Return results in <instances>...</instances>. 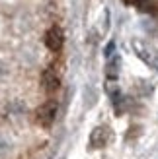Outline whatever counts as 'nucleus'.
I'll return each mask as SVG.
<instances>
[{
	"mask_svg": "<svg viewBox=\"0 0 158 159\" xmlns=\"http://www.w3.org/2000/svg\"><path fill=\"white\" fill-rule=\"evenodd\" d=\"M62 45H65V33L59 25H53L47 29L45 33V47L49 49L51 52H61Z\"/></svg>",
	"mask_w": 158,
	"mask_h": 159,
	"instance_id": "2",
	"label": "nucleus"
},
{
	"mask_svg": "<svg viewBox=\"0 0 158 159\" xmlns=\"http://www.w3.org/2000/svg\"><path fill=\"white\" fill-rule=\"evenodd\" d=\"M57 101H45L43 105H39L37 111H35V118H37V122L41 124V126H51L53 120L57 118Z\"/></svg>",
	"mask_w": 158,
	"mask_h": 159,
	"instance_id": "1",
	"label": "nucleus"
},
{
	"mask_svg": "<svg viewBox=\"0 0 158 159\" xmlns=\"http://www.w3.org/2000/svg\"><path fill=\"white\" fill-rule=\"evenodd\" d=\"M109 140V128L107 126H98L90 134V146L92 148H104Z\"/></svg>",
	"mask_w": 158,
	"mask_h": 159,
	"instance_id": "4",
	"label": "nucleus"
},
{
	"mask_svg": "<svg viewBox=\"0 0 158 159\" xmlns=\"http://www.w3.org/2000/svg\"><path fill=\"white\" fill-rule=\"evenodd\" d=\"M41 85H43V89H45L47 93L57 91L59 85H61V78H59V74L55 72V70L47 68L45 72H43V76H41Z\"/></svg>",
	"mask_w": 158,
	"mask_h": 159,
	"instance_id": "3",
	"label": "nucleus"
},
{
	"mask_svg": "<svg viewBox=\"0 0 158 159\" xmlns=\"http://www.w3.org/2000/svg\"><path fill=\"white\" fill-rule=\"evenodd\" d=\"M125 4H129V6H139L141 2H143V0H123Z\"/></svg>",
	"mask_w": 158,
	"mask_h": 159,
	"instance_id": "5",
	"label": "nucleus"
}]
</instances>
